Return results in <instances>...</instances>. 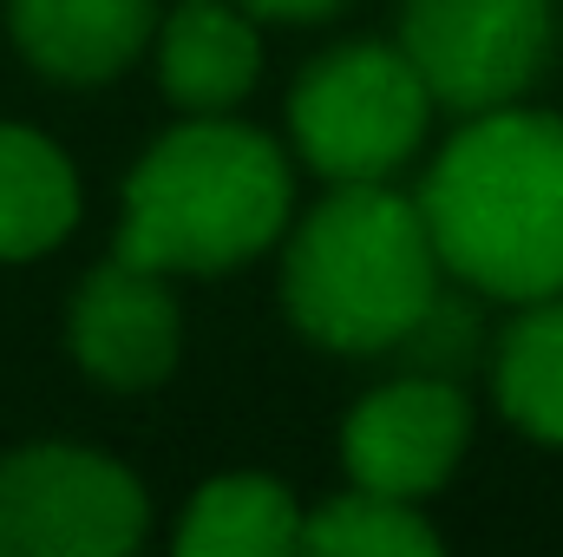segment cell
<instances>
[{
	"mask_svg": "<svg viewBox=\"0 0 563 557\" xmlns=\"http://www.w3.org/2000/svg\"><path fill=\"white\" fill-rule=\"evenodd\" d=\"M301 518L308 505L276 472H217L184 499L170 545L184 557H288L301 551Z\"/></svg>",
	"mask_w": 563,
	"mask_h": 557,
	"instance_id": "12",
	"label": "cell"
},
{
	"mask_svg": "<svg viewBox=\"0 0 563 557\" xmlns=\"http://www.w3.org/2000/svg\"><path fill=\"white\" fill-rule=\"evenodd\" d=\"M151 532L144 479L86 439H26L0 459L7 557H125Z\"/></svg>",
	"mask_w": 563,
	"mask_h": 557,
	"instance_id": "5",
	"label": "cell"
},
{
	"mask_svg": "<svg viewBox=\"0 0 563 557\" xmlns=\"http://www.w3.org/2000/svg\"><path fill=\"white\" fill-rule=\"evenodd\" d=\"M295 217V157L236 112H184L119 190V256L164 276H230L269 256Z\"/></svg>",
	"mask_w": 563,
	"mask_h": 557,
	"instance_id": "2",
	"label": "cell"
},
{
	"mask_svg": "<svg viewBox=\"0 0 563 557\" xmlns=\"http://www.w3.org/2000/svg\"><path fill=\"white\" fill-rule=\"evenodd\" d=\"M79 210H86V184L59 139L0 119V263L53 256L79 230Z\"/></svg>",
	"mask_w": 563,
	"mask_h": 557,
	"instance_id": "11",
	"label": "cell"
},
{
	"mask_svg": "<svg viewBox=\"0 0 563 557\" xmlns=\"http://www.w3.org/2000/svg\"><path fill=\"white\" fill-rule=\"evenodd\" d=\"M66 354L92 387L151 394L184 361V302L164 270H144L132 256L92 263L66 302Z\"/></svg>",
	"mask_w": 563,
	"mask_h": 557,
	"instance_id": "8",
	"label": "cell"
},
{
	"mask_svg": "<svg viewBox=\"0 0 563 557\" xmlns=\"http://www.w3.org/2000/svg\"><path fill=\"white\" fill-rule=\"evenodd\" d=\"M0 557H7V551H0Z\"/></svg>",
	"mask_w": 563,
	"mask_h": 557,
	"instance_id": "17",
	"label": "cell"
},
{
	"mask_svg": "<svg viewBox=\"0 0 563 557\" xmlns=\"http://www.w3.org/2000/svg\"><path fill=\"white\" fill-rule=\"evenodd\" d=\"M157 86L177 112H236L263 86V20L236 0H177L151 33Z\"/></svg>",
	"mask_w": 563,
	"mask_h": 557,
	"instance_id": "10",
	"label": "cell"
},
{
	"mask_svg": "<svg viewBox=\"0 0 563 557\" xmlns=\"http://www.w3.org/2000/svg\"><path fill=\"white\" fill-rule=\"evenodd\" d=\"M432 112L400 40H334L295 73L282 144L295 171H314L321 184H394L426 157Z\"/></svg>",
	"mask_w": 563,
	"mask_h": 557,
	"instance_id": "4",
	"label": "cell"
},
{
	"mask_svg": "<svg viewBox=\"0 0 563 557\" xmlns=\"http://www.w3.org/2000/svg\"><path fill=\"white\" fill-rule=\"evenodd\" d=\"M485 348H492L485 295L445 276L439 295L420 308V321L400 335V348H394L387 361H394V368H413V374H439V381H472V374L485 368Z\"/></svg>",
	"mask_w": 563,
	"mask_h": 557,
	"instance_id": "15",
	"label": "cell"
},
{
	"mask_svg": "<svg viewBox=\"0 0 563 557\" xmlns=\"http://www.w3.org/2000/svg\"><path fill=\"white\" fill-rule=\"evenodd\" d=\"M472 426H478V414H472L465 381H439V374L400 368V374H387L380 387H367L347 407V419H341V472H347V485L426 505L465 466Z\"/></svg>",
	"mask_w": 563,
	"mask_h": 557,
	"instance_id": "7",
	"label": "cell"
},
{
	"mask_svg": "<svg viewBox=\"0 0 563 557\" xmlns=\"http://www.w3.org/2000/svg\"><path fill=\"white\" fill-rule=\"evenodd\" d=\"M276 256L288 328L341 361H387L445 282L420 197L400 184H328L288 217Z\"/></svg>",
	"mask_w": 563,
	"mask_h": 557,
	"instance_id": "3",
	"label": "cell"
},
{
	"mask_svg": "<svg viewBox=\"0 0 563 557\" xmlns=\"http://www.w3.org/2000/svg\"><path fill=\"white\" fill-rule=\"evenodd\" d=\"M301 551H321V557H439L445 538L426 518V505H413V499L367 492V485H341V492H328L301 518Z\"/></svg>",
	"mask_w": 563,
	"mask_h": 557,
	"instance_id": "14",
	"label": "cell"
},
{
	"mask_svg": "<svg viewBox=\"0 0 563 557\" xmlns=\"http://www.w3.org/2000/svg\"><path fill=\"white\" fill-rule=\"evenodd\" d=\"M413 197L452 282L505 308L563 295V112L518 99L459 119Z\"/></svg>",
	"mask_w": 563,
	"mask_h": 557,
	"instance_id": "1",
	"label": "cell"
},
{
	"mask_svg": "<svg viewBox=\"0 0 563 557\" xmlns=\"http://www.w3.org/2000/svg\"><path fill=\"white\" fill-rule=\"evenodd\" d=\"M492 407L538 446H563V295L518 302L485 348Z\"/></svg>",
	"mask_w": 563,
	"mask_h": 557,
	"instance_id": "13",
	"label": "cell"
},
{
	"mask_svg": "<svg viewBox=\"0 0 563 557\" xmlns=\"http://www.w3.org/2000/svg\"><path fill=\"white\" fill-rule=\"evenodd\" d=\"M236 7H250L263 26H328V20H341L354 0H236Z\"/></svg>",
	"mask_w": 563,
	"mask_h": 557,
	"instance_id": "16",
	"label": "cell"
},
{
	"mask_svg": "<svg viewBox=\"0 0 563 557\" xmlns=\"http://www.w3.org/2000/svg\"><path fill=\"white\" fill-rule=\"evenodd\" d=\"M394 40L452 119L518 106L558 59V0H400Z\"/></svg>",
	"mask_w": 563,
	"mask_h": 557,
	"instance_id": "6",
	"label": "cell"
},
{
	"mask_svg": "<svg viewBox=\"0 0 563 557\" xmlns=\"http://www.w3.org/2000/svg\"><path fill=\"white\" fill-rule=\"evenodd\" d=\"M164 0H7L13 53L73 92L112 86L151 53Z\"/></svg>",
	"mask_w": 563,
	"mask_h": 557,
	"instance_id": "9",
	"label": "cell"
}]
</instances>
